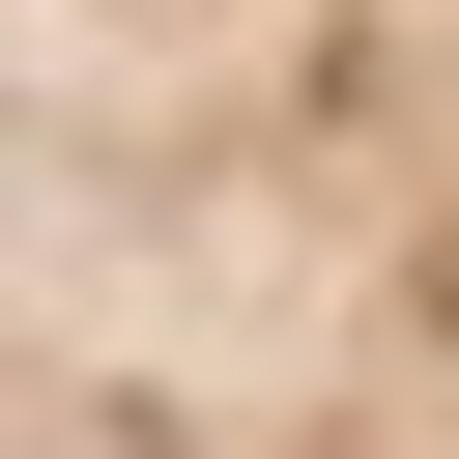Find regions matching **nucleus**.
<instances>
[{"label":"nucleus","mask_w":459,"mask_h":459,"mask_svg":"<svg viewBox=\"0 0 459 459\" xmlns=\"http://www.w3.org/2000/svg\"><path fill=\"white\" fill-rule=\"evenodd\" d=\"M29 459H459V0H29Z\"/></svg>","instance_id":"nucleus-1"}]
</instances>
